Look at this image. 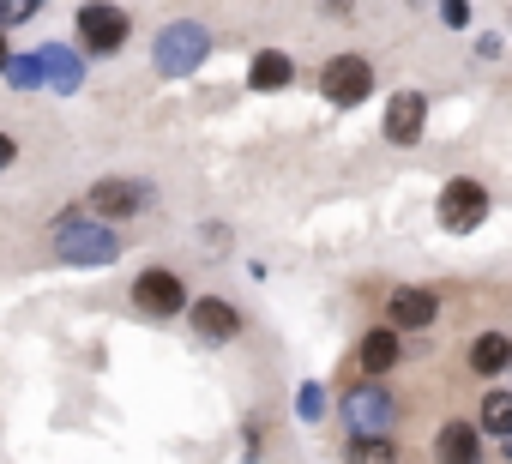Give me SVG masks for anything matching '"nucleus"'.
<instances>
[{"label":"nucleus","instance_id":"1","mask_svg":"<svg viewBox=\"0 0 512 464\" xmlns=\"http://www.w3.org/2000/svg\"><path fill=\"white\" fill-rule=\"evenodd\" d=\"M49 242H55V260H67V266H115L121 260V236L97 211H61L49 223Z\"/></svg>","mask_w":512,"mask_h":464},{"label":"nucleus","instance_id":"2","mask_svg":"<svg viewBox=\"0 0 512 464\" xmlns=\"http://www.w3.org/2000/svg\"><path fill=\"white\" fill-rule=\"evenodd\" d=\"M205 55H211V31H205L199 19H175V25H163L157 43H151V67H157L163 79H193V73L205 67Z\"/></svg>","mask_w":512,"mask_h":464},{"label":"nucleus","instance_id":"3","mask_svg":"<svg viewBox=\"0 0 512 464\" xmlns=\"http://www.w3.org/2000/svg\"><path fill=\"white\" fill-rule=\"evenodd\" d=\"M344 428L350 434H392L398 428V398L386 392V374H368L344 392Z\"/></svg>","mask_w":512,"mask_h":464},{"label":"nucleus","instance_id":"4","mask_svg":"<svg viewBox=\"0 0 512 464\" xmlns=\"http://www.w3.org/2000/svg\"><path fill=\"white\" fill-rule=\"evenodd\" d=\"M73 31H79V49H85V55L115 61V55L127 49V37H133V19H127L121 7H109V0H85L79 19H73Z\"/></svg>","mask_w":512,"mask_h":464},{"label":"nucleus","instance_id":"5","mask_svg":"<svg viewBox=\"0 0 512 464\" xmlns=\"http://www.w3.org/2000/svg\"><path fill=\"white\" fill-rule=\"evenodd\" d=\"M440 229L446 236H470V229H482V217H488V187L476 181V175H452L446 187H440Z\"/></svg>","mask_w":512,"mask_h":464},{"label":"nucleus","instance_id":"6","mask_svg":"<svg viewBox=\"0 0 512 464\" xmlns=\"http://www.w3.org/2000/svg\"><path fill=\"white\" fill-rule=\"evenodd\" d=\"M368 91H374V67L362 55H332L320 67V97L332 109H356V103H368Z\"/></svg>","mask_w":512,"mask_h":464},{"label":"nucleus","instance_id":"7","mask_svg":"<svg viewBox=\"0 0 512 464\" xmlns=\"http://www.w3.org/2000/svg\"><path fill=\"white\" fill-rule=\"evenodd\" d=\"M133 308H139L145 320H175V314H187V284H181L169 266H145V272L133 278Z\"/></svg>","mask_w":512,"mask_h":464},{"label":"nucleus","instance_id":"8","mask_svg":"<svg viewBox=\"0 0 512 464\" xmlns=\"http://www.w3.org/2000/svg\"><path fill=\"white\" fill-rule=\"evenodd\" d=\"M145 205H151V187H145V181H121V175H109V181H97V187L85 193V211H97V217H109V223L139 217Z\"/></svg>","mask_w":512,"mask_h":464},{"label":"nucleus","instance_id":"9","mask_svg":"<svg viewBox=\"0 0 512 464\" xmlns=\"http://www.w3.org/2000/svg\"><path fill=\"white\" fill-rule=\"evenodd\" d=\"M386 320H392L398 332H428V326L440 320V296L422 290V284H398V290L386 296Z\"/></svg>","mask_w":512,"mask_h":464},{"label":"nucleus","instance_id":"10","mask_svg":"<svg viewBox=\"0 0 512 464\" xmlns=\"http://www.w3.org/2000/svg\"><path fill=\"white\" fill-rule=\"evenodd\" d=\"M422 127H428V97H422V91H392V97H386V121H380V133H386L392 145H416Z\"/></svg>","mask_w":512,"mask_h":464},{"label":"nucleus","instance_id":"11","mask_svg":"<svg viewBox=\"0 0 512 464\" xmlns=\"http://www.w3.org/2000/svg\"><path fill=\"white\" fill-rule=\"evenodd\" d=\"M187 326H193L205 344H229V338H241V308L223 302V296H199V302L187 308Z\"/></svg>","mask_w":512,"mask_h":464},{"label":"nucleus","instance_id":"12","mask_svg":"<svg viewBox=\"0 0 512 464\" xmlns=\"http://www.w3.org/2000/svg\"><path fill=\"white\" fill-rule=\"evenodd\" d=\"M43 79H49V91L55 97H73V91H85V61L67 49V43H43Z\"/></svg>","mask_w":512,"mask_h":464},{"label":"nucleus","instance_id":"13","mask_svg":"<svg viewBox=\"0 0 512 464\" xmlns=\"http://www.w3.org/2000/svg\"><path fill=\"white\" fill-rule=\"evenodd\" d=\"M464 362H470V374L494 380V374H506V368H512V338H506V332H476V338H470V350H464Z\"/></svg>","mask_w":512,"mask_h":464},{"label":"nucleus","instance_id":"14","mask_svg":"<svg viewBox=\"0 0 512 464\" xmlns=\"http://www.w3.org/2000/svg\"><path fill=\"white\" fill-rule=\"evenodd\" d=\"M296 85V61L284 49H260L247 67V91H290Z\"/></svg>","mask_w":512,"mask_h":464},{"label":"nucleus","instance_id":"15","mask_svg":"<svg viewBox=\"0 0 512 464\" xmlns=\"http://www.w3.org/2000/svg\"><path fill=\"white\" fill-rule=\"evenodd\" d=\"M398 356H404V344H398V326H392V320H386V326H374V332L362 338V350H356L362 374H392V368H398Z\"/></svg>","mask_w":512,"mask_h":464},{"label":"nucleus","instance_id":"16","mask_svg":"<svg viewBox=\"0 0 512 464\" xmlns=\"http://www.w3.org/2000/svg\"><path fill=\"white\" fill-rule=\"evenodd\" d=\"M434 452H440V458H452V464H470V458H482V428H476V422H464V416H452V422L440 428Z\"/></svg>","mask_w":512,"mask_h":464},{"label":"nucleus","instance_id":"17","mask_svg":"<svg viewBox=\"0 0 512 464\" xmlns=\"http://www.w3.org/2000/svg\"><path fill=\"white\" fill-rule=\"evenodd\" d=\"M482 434H494L506 452H512V392H482V416H476Z\"/></svg>","mask_w":512,"mask_h":464},{"label":"nucleus","instance_id":"18","mask_svg":"<svg viewBox=\"0 0 512 464\" xmlns=\"http://www.w3.org/2000/svg\"><path fill=\"white\" fill-rule=\"evenodd\" d=\"M7 85H13V91H37V85H43V61H37V55H31V61L13 55V61H7Z\"/></svg>","mask_w":512,"mask_h":464},{"label":"nucleus","instance_id":"19","mask_svg":"<svg viewBox=\"0 0 512 464\" xmlns=\"http://www.w3.org/2000/svg\"><path fill=\"white\" fill-rule=\"evenodd\" d=\"M43 13V0H0V25L7 31H19V25H31Z\"/></svg>","mask_w":512,"mask_h":464},{"label":"nucleus","instance_id":"20","mask_svg":"<svg viewBox=\"0 0 512 464\" xmlns=\"http://www.w3.org/2000/svg\"><path fill=\"white\" fill-rule=\"evenodd\" d=\"M440 19H446L452 31H464V25H470V0H440Z\"/></svg>","mask_w":512,"mask_h":464},{"label":"nucleus","instance_id":"21","mask_svg":"<svg viewBox=\"0 0 512 464\" xmlns=\"http://www.w3.org/2000/svg\"><path fill=\"white\" fill-rule=\"evenodd\" d=\"M320 410H326V392H320V386H302V416H308V422H314V416H320Z\"/></svg>","mask_w":512,"mask_h":464},{"label":"nucleus","instance_id":"22","mask_svg":"<svg viewBox=\"0 0 512 464\" xmlns=\"http://www.w3.org/2000/svg\"><path fill=\"white\" fill-rule=\"evenodd\" d=\"M500 49H506V37H494V31H482V37H476V55H482V61H494Z\"/></svg>","mask_w":512,"mask_h":464},{"label":"nucleus","instance_id":"23","mask_svg":"<svg viewBox=\"0 0 512 464\" xmlns=\"http://www.w3.org/2000/svg\"><path fill=\"white\" fill-rule=\"evenodd\" d=\"M19 163V145H13V133H0V169H13Z\"/></svg>","mask_w":512,"mask_h":464},{"label":"nucleus","instance_id":"24","mask_svg":"<svg viewBox=\"0 0 512 464\" xmlns=\"http://www.w3.org/2000/svg\"><path fill=\"white\" fill-rule=\"evenodd\" d=\"M7 61H13V49H7V25H0V73H7Z\"/></svg>","mask_w":512,"mask_h":464},{"label":"nucleus","instance_id":"25","mask_svg":"<svg viewBox=\"0 0 512 464\" xmlns=\"http://www.w3.org/2000/svg\"><path fill=\"white\" fill-rule=\"evenodd\" d=\"M320 7H326V13H350V7H356V0H320Z\"/></svg>","mask_w":512,"mask_h":464}]
</instances>
